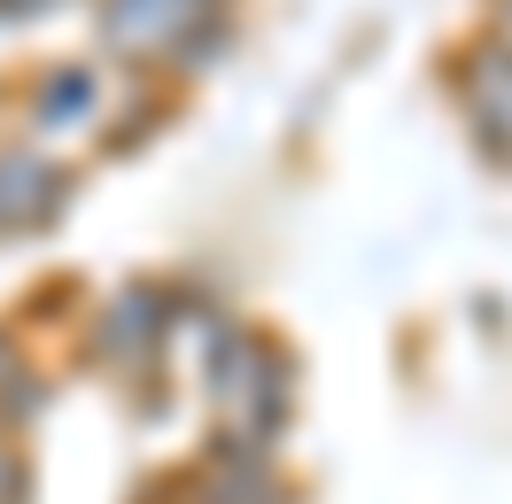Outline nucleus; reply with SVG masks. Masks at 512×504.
I'll return each instance as SVG.
<instances>
[{"instance_id": "nucleus-2", "label": "nucleus", "mask_w": 512, "mask_h": 504, "mask_svg": "<svg viewBox=\"0 0 512 504\" xmlns=\"http://www.w3.org/2000/svg\"><path fill=\"white\" fill-rule=\"evenodd\" d=\"M466 94H474L481 125H505V132H512V63H481Z\"/></svg>"}, {"instance_id": "nucleus-1", "label": "nucleus", "mask_w": 512, "mask_h": 504, "mask_svg": "<svg viewBox=\"0 0 512 504\" xmlns=\"http://www.w3.org/2000/svg\"><path fill=\"white\" fill-rule=\"evenodd\" d=\"M194 8H202V0H117V8H109V39L156 55V47H171V39L194 24Z\"/></svg>"}]
</instances>
